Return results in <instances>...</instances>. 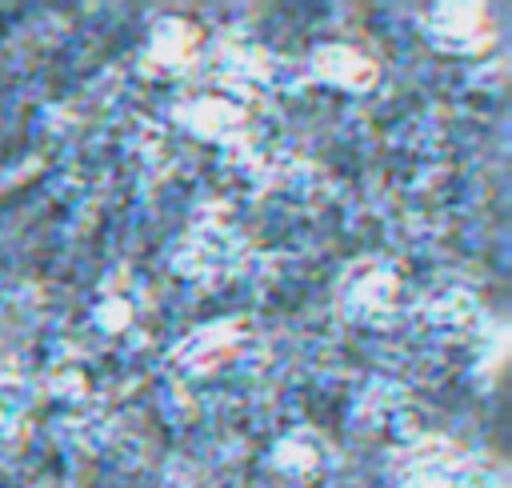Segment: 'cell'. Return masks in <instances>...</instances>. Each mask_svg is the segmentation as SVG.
Returning <instances> with one entry per match:
<instances>
[{
	"mask_svg": "<svg viewBox=\"0 0 512 488\" xmlns=\"http://www.w3.org/2000/svg\"><path fill=\"white\" fill-rule=\"evenodd\" d=\"M480 12L476 8H444L440 16H432V32L444 40V44H460L468 48L476 36H480Z\"/></svg>",
	"mask_w": 512,
	"mask_h": 488,
	"instance_id": "6da1fadb",
	"label": "cell"
},
{
	"mask_svg": "<svg viewBox=\"0 0 512 488\" xmlns=\"http://www.w3.org/2000/svg\"><path fill=\"white\" fill-rule=\"evenodd\" d=\"M324 72L332 76V80H340V84H352L356 76H368L372 72V64L368 60H360V56H352L348 48H332V52H324Z\"/></svg>",
	"mask_w": 512,
	"mask_h": 488,
	"instance_id": "7a4b0ae2",
	"label": "cell"
}]
</instances>
